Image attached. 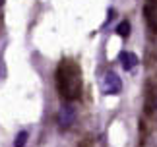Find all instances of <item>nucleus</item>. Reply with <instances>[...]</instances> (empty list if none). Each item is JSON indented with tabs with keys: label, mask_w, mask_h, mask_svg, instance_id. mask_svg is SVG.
Returning a JSON list of instances; mask_svg holds the SVG:
<instances>
[{
	"label": "nucleus",
	"mask_w": 157,
	"mask_h": 147,
	"mask_svg": "<svg viewBox=\"0 0 157 147\" xmlns=\"http://www.w3.org/2000/svg\"><path fill=\"white\" fill-rule=\"evenodd\" d=\"M2 4H4V0H0V8H2Z\"/></svg>",
	"instance_id": "0eeeda50"
},
{
	"label": "nucleus",
	"mask_w": 157,
	"mask_h": 147,
	"mask_svg": "<svg viewBox=\"0 0 157 147\" xmlns=\"http://www.w3.org/2000/svg\"><path fill=\"white\" fill-rule=\"evenodd\" d=\"M117 33H118L120 37H124V39H128V37H130V21H128V20L120 21L118 27H117Z\"/></svg>",
	"instance_id": "423d86ee"
},
{
	"label": "nucleus",
	"mask_w": 157,
	"mask_h": 147,
	"mask_svg": "<svg viewBox=\"0 0 157 147\" xmlns=\"http://www.w3.org/2000/svg\"><path fill=\"white\" fill-rule=\"evenodd\" d=\"M27 139H29V132H27V130L17 132V134H16V139H14V147H25Z\"/></svg>",
	"instance_id": "39448f33"
},
{
	"label": "nucleus",
	"mask_w": 157,
	"mask_h": 147,
	"mask_svg": "<svg viewBox=\"0 0 157 147\" xmlns=\"http://www.w3.org/2000/svg\"><path fill=\"white\" fill-rule=\"evenodd\" d=\"M118 60H120V66H122L126 72L134 70L136 66L140 64V58H138L134 52H130V51H122V52H120V56H118Z\"/></svg>",
	"instance_id": "20e7f679"
},
{
	"label": "nucleus",
	"mask_w": 157,
	"mask_h": 147,
	"mask_svg": "<svg viewBox=\"0 0 157 147\" xmlns=\"http://www.w3.org/2000/svg\"><path fill=\"white\" fill-rule=\"evenodd\" d=\"M56 85L66 101L78 99L82 93V70L74 60H62L56 70Z\"/></svg>",
	"instance_id": "f257e3e1"
},
{
	"label": "nucleus",
	"mask_w": 157,
	"mask_h": 147,
	"mask_svg": "<svg viewBox=\"0 0 157 147\" xmlns=\"http://www.w3.org/2000/svg\"><path fill=\"white\" fill-rule=\"evenodd\" d=\"M101 89H103L105 95H118L122 91V81H120L118 74L113 70L105 72L103 79H101Z\"/></svg>",
	"instance_id": "7ed1b4c3"
},
{
	"label": "nucleus",
	"mask_w": 157,
	"mask_h": 147,
	"mask_svg": "<svg viewBox=\"0 0 157 147\" xmlns=\"http://www.w3.org/2000/svg\"><path fill=\"white\" fill-rule=\"evenodd\" d=\"M76 116H78V110L72 103H64L58 110V116H56V122H58V128L60 130H68L72 128V124L76 122Z\"/></svg>",
	"instance_id": "f03ea898"
}]
</instances>
